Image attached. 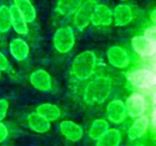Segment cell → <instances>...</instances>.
<instances>
[{"instance_id":"1","label":"cell","mask_w":156,"mask_h":146,"mask_svg":"<svg viewBox=\"0 0 156 146\" xmlns=\"http://www.w3.org/2000/svg\"><path fill=\"white\" fill-rule=\"evenodd\" d=\"M112 90V81L109 77H97L86 87L84 100L89 104H101L109 98Z\"/></svg>"},{"instance_id":"2","label":"cell","mask_w":156,"mask_h":146,"mask_svg":"<svg viewBox=\"0 0 156 146\" xmlns=\"http://www.w3.org/2000/svg\"><path fill=\"white\" fill-rule=\"evenodd\" d=\"M97 67V57L93 51L85 50L78 54L72 62V74L80 80L90 79L95 72Z\"/></svg>"},{"instance_id":"3","label":"cell","mask_w":156,"mask_h":146,"mask_svg":"<svg viewBox=\"0 0 156 146\" xmlns=\"http://www.w3.org/2000/svg\"><path fill=\"white\" fill-rule=\"evenodd\" d=\"M53 45L61 54L69 52L75 45V34L71 27L65 26L58 28L53 36Z\"/></svg>"},{"instance_id":"4","label":"cell","mask_w":156,"mask_h":146,"mask_svg":"<svg viewBox=\"0 0 156 146\" xmlns=\"http://www.w3.org/2000/svg\"><path fill=\"white\" fill-rule=\"evenodd\" d=\"M127 80L135 88L149 90L155 86L156 74L149 69H137L127 74Z\"/></svg>"},{"instance_id":"5","label":"cell","mask_w":156,"mask_h":146,"mask_svg":"<svg viewBox=\"0 0 156 146\" xmlns=\"http://www.w3.org/2000/svg\"><path fill=\"white\" fill-rule=\"evenodd\" d=\"M95 0H86L73 15V24L79 30H84L91 23V16L94 6L96 5Z\"/></svg>"},{"instance_id":"6","label":"cell","mask_w":156,"mask_h":146,"mask_svg":"<svg viewBox=\"0 0 156 146\" xmlns=\"http://www.w3.org/2000/svg\"><path fill=\"white\" fill-rule=\"evenodd\" d=\"M124 105H125L126 113L130 117L135 119L144 115L147 108L145 98L144 97V95H142L139 92H134L131 94L127 98Z\"/></svg>"},{"instance_id":"7","label":"cell","mask_w":156,"mask_h":146,"mask_svg":"<svg viewBox=\"0 0 156 146\" xmlns=\"http://www.w3.org/2000/svg\"><path fill=\"white\" fill-rule=\"evenodd\" d=\"M133 50L143 58H152L155 55L156 41L145 36H136L132 39Z\"/></svg>"},{"instance_id":"8","label":"cell","mask_w":156,"mask_h":146,"mask_svg":"<svg viewBox=\"0 0 156 146\" xmlns=\"http://www.w3.org/2000/svg\"><path fill=\"white\" fill-rule=\"evenodd\" d=\"M112 22V10L104 4H96L91 16V24L96 27H109Z\"/></svg>"},{"instance_id":"9","label":"cell","mask_w":156,"mask_h":146,"mask_svg":"<svg viewBox=\"0 0 156 146\" xmlns=\"http://www.w3.org/2000/svg\"><path fill=\"white\" fill-rule=\"evenodd\" d=\"M107 58L109 63L117 69H124L130 64V57L127 51L120 46L111 47L107 51Z\"/></svg>"},{"instance_id":"10","label":"cell","mask_w":156,"mask_h":146,"mask_svg":"<svg viewBox=\"0 0 156 146\" xmlns=\"http://www.w3.org/2000/svg\"><path fill=\"white\" fill-rule=\"evenodd\" d=\"M107 118L115 124H120L126 118V110L124 102L121 100H113L109 102L106 108Z\"/></svg>"},{"instance_id":"11","label":"cell","mask_w":156,"mask_h":146,"mask_svg":"<svg viewBox=\"0 0 156 146\" xmlns=\"http://www.w3.org/2000/svg\"><path fill=\"white\" fill-rule=\"evenodd\" d=\"M31 85L40 91H49L52 89V79L45 69H37L31 73L29 78Z\"/></svg>"},{"instance_id":"12","label":"cell","mask_w":156,"mask_h":146,"mask_svg":"<svg viewBox=\"0 0 156 146\" xmlns=\"http://www.w3.org/2000/svg\"><path fill=\"white\" fill-rule=\"evenodd\" d=\"M112 17L113 22L117 27L127 26L133 19V8L127 4H120L114 7L112 11Z\"/></svg>"},{"instance_id":"13","label":"cell","mask_w":156,"mask_h":146,"mask_svg":"<svg viewBox=\"0 0 156 146\" xmlns=\"http://www.w3.org/2000/svg\"><path fill=\"white\" fill-rule=\"evenodd\" d=\"M59 131L66 139L71 142H78L83 136L82 128L72 121H62L59 124Z\"/></svg>"},{"instance_id":"14","label":"cell","mask_w":156,"mask_h":146,"mask_svg":"<svg viewBox=\"0 0 156 146\" xmlns=\"http://www.w3.org/2000/svg\"><path fill=\"white\" fill-rule=\"evenodd\" d=\"M149 124L150 121L147 116L143 115L139 118H136V120L133 123L128 130L129 139L132 141H135L142 138L146 134L149 128Z\"/></svg>"},{"instance_id":"15","label":"cell","mask_w":156,"mask_h":146,"mask_svg":"<svg viewBox=\"0 0 156 146\" xmlns=\"http://www.w3.org/2000/svg\"><path fill=\"white\" fill-rule=\"evenodd\" d=\"M9 52L16 60L23 61L29 55V46L24 39L16 37L9 43Z\"/></svg>"},{"instance_id":"16","label":"cell","mask_w":156,"mask_h":146,"mask_svg":"<svg viewBox=\"0 0 156 146\" xmlns=\"http://www.w3.org/2000/svg\"><path fill=\"white\" fill-rule=\"evenodd\" d=\"M27 123L29 128L37 134H45L50 129V122L42 117L37 112H32L28 115Z\"/></svg>"},{"instance_id":"17","label":"cell","mask_w":156,"mask_h":146,"mask_svg":"<svg viewBox=\"0 0 156 146\" xmlns=\"http://www.w3.org/2000/svg\"><path fill=\"white\" fill-rule=\"evenodd\" d=\"M14 6L24 16L27 23H32L37 17V11L30 0H13Z\"/></svg>"},{"instance_id":"18","label":"cell","mask_w":156,"mask_h":146,"mask_svg":"<svg viewBox=\"0 0 156 146\" xmlns=\"http://www.w3.org/2000/svg\"><path fill=\"white\" fill-rule=\"evenodd\" d=\"M11 13V27L15 30L16 33L19 35H27L28 32L27 22L24 16L18 12V10L14 6H10Z\"/></svg>"},{"instance_id":"19","label":"cell","mask_w":156,"mask_h":146,"mask_svg":"<svg viewBox=\"0 0 156 146\" xmlns=\"http://www.w3.org/2000/svg\"><path fill=\"white\" fill-rule=\"evenodd\" d=\"M122 134L118 129H109L101 137L97 140L96 146H120Z\"/></svg>"},{"instance_id":"20","label":"cell","mask_w":156,"mask_h":146,"mask_svg":"<svg viewBox=\"0 0 156 146\" xmlns=\"http://www.w3.org/2000/svg\"><path fill=\"white\" fill-rule=\"evenodd\" d=\"M38 114L47 119L48 122H54L59 119L61 115V112L59 108L52 103H42L37 107V111Z\"/></svg>"},{"instance_id":"21","label":"cell","mask_w":156,"mask_h":146,"mask_svg":"<svg viewBox=\"0 0 156 146\" xmlns=\"http://www.w3.org/2000/svg\"><path fill=\"white\" fill-rule=\"evenodd\" d=\"M84 0H58L57 11L59 15L69 16L74 15Z\"/></svg>"},{"instance_id":"22","label":"cell","mask_w":156,"mask_h":146,"mask_svg":"<svg viewBox=\"0 0 156 146\" xmlns=\"http://www.w3.org/2000/svg\"><path fill=\"white\" fill-rule=\"evenodd\" d=\"M109 123L104 119H97L95 120L89 130V136L90 139L97 141L100 137H101L108 130H109Z\"/></svg>"},{"instance_id":"23","label":"cell","mask_w":156,"mask_h":146,"mask_svg":"<svg viewBox=\"0 0 156 146\" xmlns=\"http://www.w3.org/2000/svg\"><path fill=\"white\" fill-rule=\"evenodd\" d=\"M11 28V13L10 7L2 5H0V32L5 33Z\"/></svg>"},{"instance_id":"24","label":"cell","mask_w":156,"mask_h":146,"mask_svg":"<svg viewBox=\"0 0 156 146\" xmlns=\"http://www.w3.org/2000/svg\"><path fill=\"white\" fill-rule=\"evenodd\" d=\"M8 108H9L8 101L5 99L0 100V123L5 118Z\"/></svg>"},{"instance_id":"25","label":"cell","mask_w":156,"mask_h":146,"mask_svg":"<svg viewBox=\"0 0 156 146\" xmlns=\"http://www.w3.org/2000/svg\"><path fill=\"white\" fill-rule=\"evenodd\" d=\"M10 69V64L7 58L0 52V71H6Z\"/></svg>"},{"instance_id":"26","label":"cell","mask_w":156,"mask_h":146,"mask_svg":"<svg viewBox=\"0 0 156 146\" xmlns=\"http://www.w3.org/2000/svg\"><path fill=\"white\" fill-rule=\"evenodd\" d=\"M144 36H145L146 37L152 39V40H155L156 39V27L155 26H152L150 27H148L145 31Z\"/></svg>"},{"instance_id":"27","label":"cell","mask_w":156,"mask_h":146,"mask_svg":"<svg viewBox=\"0 0 156 146\" xmlns=\"http://www.w3.org/2000/svg\"><path fill=\"white\" fill-rule=\"evenodd\" d=\"M8 136V130L6 128V126L0 123V144L3 143Z\"/></svg>"},{"instance_id":"28","label":"cell","mask_w":156,"mask_h":146,"mask_svg":"<svg viewBox=\"0 0 156 146\" xmlns=\"http://www.w3.org/2000/svg\"><path fill=\"white\" fill-rule=\"evenodd\" d=\"M151 19H152V21H153V23L154 24H155V19H156V12L155 10H154L153 11V13L151 14Z\"/></svg>"},{"instance_id":"29","label":"cell","mask_w":156,"mask_h":146,"mask_svg":"<svg viewBox=\"0 0 156 146\" xmlns=\"http://www.w3.org/2000/svg\"><path fill=\"white\" fill-rule=\"evenodd\" d=\"M152 124L154 127L155 126V111H154L152 113Z\"/></svg>"},{"instance_id":"30","label":"cell","mask_w":156,"mask_h":146,"mask_svg":"<svg viewBox=\"0 0 156 146\" xmlns=\"http://www.w3.org/2000/svg\"><path fill=\"white\" fill-rule=\"evenodd\" d=\"M133 146H145V145H144V144H135V145H133Z\"/></svg>"},{"instance_id":"31","label":"cell","mask_w":156,"mask_h":146,"mask_svg":"<svg viewBox=\"0 0 156 146\" xmlns=\"http://www.w3.org/2000/svg\"><path fill=\"white\" fill-rule=\"evenodd\" d=\"M121 1H122V2H126V1H128V0H121Z\"/></svg>"},{"instance_id":"32","label":"cell","mask_w":156,"mask_h":146,"mask_svg":"<svg viewBox=\"0 0 156 146\" xmlns=\"http://www.w3.org/2000/svg\"><path fill=\"white\" fill-rule=\"evenodd\" d=\"M0 76H1V71H0Z\"/></svg>"},{"instance_id":"33","label":"cell","mask_w":156,"mask_h":146,"mask_svg":"<svg viewBox=\"0 0 156 146\" xmlns=\"http://www.w3.org/2000/svg\"><path fill=\"white\" fill-rule=\"evenodd\" d=\"M0 33H1V32H0Z\"/></svg>"}]
</instances>
